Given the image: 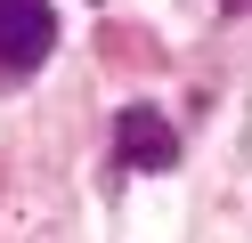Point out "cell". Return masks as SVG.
I'll use <instances>...</instances> for the list:
<instances>
[{
    "label": "cell",
    "mask_w": 252,
    "mask_h": 243,
    "mask_svg": "<svg viewBox=\"0 0 252 243\" xmlns=\"http://www.w3.org/2000/svg\"><path fill=\"white\" fill-rule=\"evenodd\" d=\"M114 162L122 170H171L179 162V130L163 106H122L114 113Z\"/></svg>",
    "instance_id": "cell-1"
},
{
    "label": "cell",
    "mask_w": 252,
    "mask_h": 243,
    "mask_svg": "<svg viewBox=\"0 0 252 243\" xmlns=\"http://www.w3.org/2000/svg\"><path fill=\"white\" fill-rule=\"evenodd\" d=\"M57 49V8L49 0H0V65L8 73H33Z\"/></svg>",
    "instance_id": "cell-2"
},
{
    "label": "cell",
    "mask_w": 252,
    "mask_h": 243,
    "mask_svg": "<svg viewBox=\"0 0 252 243\" xmlns=\"http://www.w3.org/2000/svg\"><path fill=\"white\" fill-rule=\"evenodd\" d=\"M220 8H228V16H244V8H252V0H220Z\"/></svg>",
    "instance_id": "cell-3"
}]
</instances>
